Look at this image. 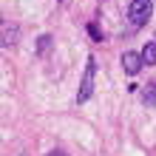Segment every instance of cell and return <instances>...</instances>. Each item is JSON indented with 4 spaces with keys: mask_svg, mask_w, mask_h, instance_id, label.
<instances>
[{
    "mask_svg": "<svg viewBox=\"0 0 156 156\" xmlns=\"http://www.w3.org/2000/svg\"><path fill=\"white\" fill-rule=\"evenodd\" d=\"M94 80H97V60L88 57V62H85V74H82L80 91H77V102H85V99L94 94Z\"/></svg>",
    "mask_w": 156,
    "mask_h": 156,
    "instance_id": "1",
    "label": "cell"
},
{
    "mask_svg": "<svg viewBox=\"0 0 156 156\" xmlns=\"http://www.w3.org/2000/svg\"><path fill=\"white\" fill-rule=\"evenodd\" d=\"M151 12H153L151 0H131V6H128V17H131L133 26H145L148 17H151Z\"/></svg>",
    "mask_w": 156,
    "mask_h": 156,
    "instance_id": "2",
    "label": "cell"
},
{
    "mask_svg": "<svg viewBox=\"0 0 156 156\" xmlns=\"http://www.w3.org/2000/svg\"><path fill=\"white\" fill-rule=\"evenodd\" d=\"M142 66H145L142 54H136V51H125V54H122V68L128 71V74H136Z\"/></svg>",
    "mask_w": 156,
    "mask_h": 156,
    "instance_id": "3",
    "label": "cell"
},
{
    "mask_svg": "<svg viewBox=\"0 0 156 156\" xmlns=\"http://www.w3.org/2000/svg\"><path fill=\"white\" fill-rule=\"evenodd\" d=\"M142 102L148 105V108H156V80L142 88Z\"/></svg>",
    "mask_w": 156,
    "mask_h": 156,
    "instance_id": "4",
    "label": "cell"
},
{
    "mask_svg": "<svg viewBox=\"0 0 156 156\" xmlns=\"http://www.w3.org/2000/svg\"><path fill=\"white\" fill-rule=\"evenodd\" d=\"M142 60H145V66H156V43H145Z\"/></svg>",
    "mask_w": 156,
    "mask_h": 156,
    "instance_id": "5",
    "label": "cell"
},
{
    "mask_svg": "<svg viewBox=\"0 0 156 156\" xmlns=\"http://www.w3.org/2000/svg\"><path fill=\"white\" fill-rule=\"evenodd\" d=\"M14 43H17V29L9 26V23H3V45L9 48V45H14Z\"/></svg>",
    "mask_w": 156,
    "mask_h": 156,
    "instance_id": "6",
    "label": "cell"
},
{
    "mask_svg": "<svg viewBox=\"0 0 156 156\" xmlns=\"http://www.w3.org/2000/svg\"><path fill=\"white\" fill-rule=\"evenodd\" d=\"M51 34H43V37H40V43H37V54H45V51H48L51 48Z\"/></svg>",
    "mask_w": 156,
    "mask_h": 156,
    "instance_id": "7",
    "label": "cell"
},
{
    "mask_svg": "<svg viewBox=\"0 0 156 156\" xmlns=\"http://www.w3.org/2000/svg\"><path fill=\"white\" fill-rule=\"evenodd\" d=\"M88 34H91V37H94V40H102V34H99V29H97V26H94V23H91V26H88Z\"/></svg>",
    "mask_w": 156,
    "mask_h": 156,
    "instance_id": "8",
    "label": "cell"
},
{
    "mask_svg": "<svg viewBox=\"0 0 156 156\" xmlns=\"http://www.w3.org/2000/svg\"><path fill=\"white\" fill-rule=\"evenodd\" d=\"M45 156H68V153H62V151H51V153H45Z\"/></svg>",
    "mask_w": 156,
    "mask_h": 156,
    "instance_id": "9",
    "label": "cell"
}]
</instances>
